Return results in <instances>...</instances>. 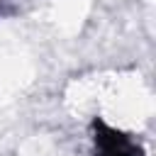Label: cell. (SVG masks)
Listing matches in <instances>:
<instances>
[{"mask_svg":"<svg viewBox=\"0 0 156 156\" xmlns=\"http://www.w3.org/2000/svg\"><path fill=\"white\" fill-rule=\"evenodd\" d=\"M93 154L95 156H146L141 144L127 132L107 124L105 119H93Z\"/></svg>","mask_w":156,"mask_h":156,"instance_id":"cell-1","label":"cell"}]
</instances>
